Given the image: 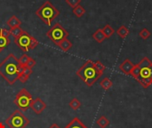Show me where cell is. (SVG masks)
I'll return each mask as SVG.
<instances>
[{"label": "cell", "instance_id": "6da1fadb", "mask_svg": "<svg viewBox=\"0 0 152 128\" xmlns=\"http://www.w3.org/2000/svg\"><path fill=\"white\" fill-rule=\"evenodd\" d=\"M21 73L22 67H20L19 60L13 53H9L0 63V76L9 85H13L19 80V77Z\"/></svg>", "mask_w": 152, "mask_h": 128}, {"label": "cell", "instance_id": "7a4b0ae2", "mask_svg": "<svg viewBox=\"0 0 152 128\" xmlns=\"http://www.w3.org/2000/svg\"><path fill=\"white\" fill-rule=\"evenodd\" d=\"M76 74L89 87L93 86L102 77V74H100L95 69L94 62L91 60L86 61L76 72Z\"/></svg>", "mask_w": 152, "mask_h": 128}, {"label": "cell", "instance_id": "3957f363", "mask_svg": "<svg viewBox=\"0 0 152 128\" xmlns=\"http://www.w3.org/2000/svg\"><path fill=\"white\" fill-rule=\"evenodd\" d=\"M36 14L45 25L50 26L52 21H53L60 15V11L50 1H45L36 11Z\"/></svg>", "mask_w": 152, "mask_h": 128}, {"label": "cell", "instance_id": "277c9868", "mask_svg": "<svg viewBox=\"0 0 152 128\" xmlns=\"http://www.w3.org/2000/svg\"><path fill=\"white\" fill-rule=\"evenodd\" d=\"M138 64L141 70L140 77L136 81L143 88L147 89L152 85V61L148 57H144Z\"/></svg>", "mask_w": 152, "mask_h": 128}, {"label": "cell", "instance_id": "5b68a950", "mask_svg": "<svg viewBox=\"0 0 152 128\" xmlns=\"http://www.w3.org/2000/svg\"><path fill=\"white\" fill-rule=\"evenodd\" d=\"M46 36L56 45H58L61 41L68 38L69 32L61 26V23L55 22L54 25L51 27V29H49V30L46 32Z\"/></svg>", "mask_w": 152, "mask_h": 128}, {"label": "cell", "instance_id": "8992f818", "mask_svg": "<svg viewBox=\"0 0 152 128\" xmlns=\"http://www.w3.org/2000/svg\"><path fill=\"white\" fill-rule=\"evenodd\" d=\"M28 124V118H27L20 110H15L5 120V125L10 128H25Z\"/></svg>", "mask_w": 152, "mask_h": 128}, {"label": "cell", "instance_id": "52a82bcc", "mask_svg": "<svg viewBox=\"0 0 152 128\" xmlns=\"http://www.w3.org/2000/svg\"><path fill=\"white\" fill-rule=\"evenodd\" d=\"M32 101H33L32 95L28 93L27 89L23 88L16 94L13 100V103L21 111H26L28 108H30V104Z\"/></svg>", "mask_w": 152, "mask_h": 128}, {"label": "cell", "instance_id": "ba28073f", "mask_svg": "<svg viewBox=\"0 0 152 128\" xmlns=\"http://www.w3.org/2000/svg\"><path fill=\"white\" fill-rule=\"evenodd\" d=\"M30 35L23 30V32L16 38H14V43L24 52L27 53L29 50V43H30Z\"/></svg>", "mask_w": 152, "mask_h": 128}, {"label": "cell", "instance_id": "9c48e42d", "mask_svg": "<svg viewBox=\"0 0 152 128\" xmlns=\"http://www.w3.org/2000/svg\"><path fill=\"white\" fill-rule=\"evenodd\" d=\"M30 108L36 114L40 115L46 109V104L40 98H36V99H33V101L30 104Z\"/></svg>", "mask_w": 152, "mask_h": 128}, {"label": "cell", "instance_id": "30bf717a", "mask_svg": "<svg viewBox=\"0 0 152 128\" xmlns=\"http://www.w3.org/2000/svg\"><path fill=\"white\" fill-rule=\"evenodd\" d=\"M134 64L129 60V59H126L120 65H119V69L122 71V73H124L125 75H128L130 76V73L134 68Z\"/></svg>", "mask_w": 152, "mask_h": 128}, {"label": "cell", "instance_id": "8fae6325", "mask_svg": "<svg viewBox=\"0 0 152 128\" xmlns=\"http://www.w3.org/2000/svg\"><path fill=\"white\" fill-rule=\"evenodd\" d=\"M65 128H88L87 127H86L82 121L78 118H74L69 124L67 125V127Z\"/></svg>", "mask_w": 152, "mask_h": 128}, {"label": "cell", "instance_id": "7c38bea8", "mask_svg": "<svg viewBox=\"0 0 152 128\" xmlns=\"http://www.w3.org/2000/svg\"><path fill=\"white\" fill-rule=\"evenodd\" d=\"M72 45H72V43H71L68 38H66V39H63L62 41H61L57 46H59L62 51H64V52H68L69 50H70V49H71Z\"/></svg>", "mask_w": 152, "mask_h": 128}, {"label": "cell", "instance_id": "4fadbf2b", "mask_svg": "<svg viewBox=\"0 0 152 128\" xmlns=\"http://www.w3.org/2000/svg\"><path fill=\"white\" fill-rule=\"evenodd\" d=\"M6 24H7L11 29H12V28H16V27L20 26L21 21H20L15 15H12V16L10 17V19L6 21Z\"/></svg>", "mask_w": 152, "mask_h": 128}, {"label": "cell", "instance_id": "5bb4252c", "mask_svg": "<svg viewBox=\"0 0 152 128\" xmlns=\"http://www.w3.org/2000/svg\"><path fill=\"white\" fill-rule=\"evenodd\" d=\"M93 38L96 41V42H98V43H102L106 38H105V36H104V34H103V32H102V29H97L94 34H93Z\"/></svg>", "mask_w": 152, "mask_h": 128}, {"label": "cell", "instance_id": "9a60e30c", "mask_svg": "<svg viewBox=\"0 0 152 128\" xmlns=\"http://www.w3.org/2000/svg\"><path fill=\"white\" fill-rule=\"evenodd\" d=\"M104 36H105V38H110L111 36H113V34L115 33V29L109 24H106L103 29H102Z\"/></svg>", "mask_w": 152, "mask_h": 128}, {"label": "cell", "instance_id": "2e32d148", "mask_svg": "<svg viewBox=\"0 0 152 128\" xmlns=\"http://www.w3.org/2000/svg\"><path fill=\"white\" fill-rule=\"evenodd\" d=\"M100 86H102V88L105 91L110 89L113 86V83L112 81L109 78H104L101 82H100Z\"/></svg>", "mask_w": 152, "mask_h": 128}, {"label": "cell", "instance_id": "e0dca14e", "mask_svg": "<svg viewBox=\"0 0 152 128\" xmlns=\"http://www.w3.org/2000/svg\"><path fill=\"white\" fill-rule=\"evenodd\" d=\"M72 12L76 15V17L81 18L84 14H86V9H85L82 5L78 4V5H77L76 7L73 8Z\"/></svg>", "mask_w": 152, "mask_h": 128}, {"label": "cell", "instance_id": "ac0fdd59", "mask_svg": "<svg viewBox=\"0 0 152 128\" xmlns=\"http://www.w3.org/2000/svg\"><path fill=\"white\" fill-rule=\"evenodd\" d=\"M129 33H130L129 29H128L125 25L120 26V27L118 29V30H117V34H118L121 38H126V37L129 35Z\"/></svg>", "mask_w": 152, "mask_h": 128}, {"label": "cell", "instance_id": "d6986e66", "mask_svg": "<svg viewBox=\"0 0 152 128\" xmlns=\"http://www.w3.org/2000/svg\"><path fill=\"white\" fill-rule=\"evenodd\" d=\"M96 124H97L101 128H106L107 127H109V125H110V120H109L105 116H102V117L96 121Z\"/></svg>", "mask_w": 152, "mask_h": 128}, {"label": "cell", "instance_id": "ffe728a7", "mask_svg": "<svg viewBox=\"0 0 152 128\" xmlns=\"http://www.w3.org/2000/svg\"><path fill=\"white\" fill-rule=\"evenodd\" d=\"M10 35L11 36H12L13 37V38H16V37H18L22 32H23V29L20 28V26H19V27H16V28H12V29H11L10 30Z\"/></svg>", "mask_w": 152, "mask_h": 128}, {"label": "cell", "instance_id": "44dd1931", "mask_svg": "<svg viewBox=\"0 0 152 128\" xmlns=\"http://www.w3.org/2000/svg\"><path fill=\"white\" fill-rule=\"evenodd\" d=\"M140 70H141V69H140L139 64H135L134 66L131 73H130V76H132L135 80H137L139 78V77H140Z\"/></svg>", "mask_w": 152, "mask_h": 128}, {"label": "cell", "instance_id": "7402d4cb", "mask_svg": "<svg viewBox=\"0 0 152 128\" xmlns=\"http://www.w3.org/2000/svg\"><path fill=\"white\" fill-rule=\"evenodd\" d=\"M69 107L73 110H77L80 107H81V102L77 99V98H74L72 99L70 102H69Z\"/></svg>", "mask_w": 152, "mask_h": 128}, {"label": "cell", "instance_id": "603a6c76", "mask_svg": "<svg viewBox=\"0 0 152 128\" xmlns=\"http://www.w3.org/2000/svg\"><path fill=\"white\" fill-rule=\"evenodd\" d=\"M94 67H95V69H97V71L100 73V74H103V72L105 71V69H106V67L100 61H96L95 62H94Z\"/></svg>", "mask_w": 152, "mask_h": 128}, {"label": "cell", "instance_id": "cb8c5ba5", "mask_svg": "<svg viewBox=\"0 0 152 128\" xmlns=\"http://www.w3.org/2000/svg\"><path fill=\"white\" fill-rule=\"evenodd\" d=\"M139 36H140L142 39L146 40V39H148V38L151 36V31H150L148 29H142L139 32Z\"/></svg>", "mask_w": 152, "mask_h": 128}, {"label": "cell", "instance_id": "d4e9b609", "mask_svg": "<svg viewBox=\"0 0 152 128\" xmlns=\"http://www.w3.org/2000/svg\"><path fill=\"white\" fill-rule=\"evenodd\" d=\"M28 59H29V56H28V54L24 53L23 55H21V57H20V59H18V60H19V62H20V67H25V66L27 65V63H28Z\"/></svg>", "mask_w": 152, "mask_h": 128}, {"label": "cell", "instance_id": "484cf974", "mask_svg": "<svg viewBox=\"0 0 152 128\" xmlns=\"http://www.w3.org/2000/svg\"><path fill=\"white\" fill-rule=\"evenodd\" d=\"M10 43H11V41H10L9 38H6V37H4L0 36V48L1 49H4V47L9 45Z\"/></svg>", "mask_w": 152, "mask_h": 128}, {"label": "cell", "instance_id": "4316f807", "mask_svg": "<svg viewBox=\"0 0 152 128\" xmlns=\"http://www.w3.org/2000/svg\"><path fill=\"white\" fill-rule=\"evenodd\" d=\"M38 45V41L34 37H30V43H29V49H34Z\"/></svg>", "mask_w": 152, "mask_h": 128}, {"label": "cell", "instance_id": "83f0119b", "mask_svg": "<svg viewBox=\"0 0 152 128\" xmlns=\"http://www.w3.org/2000/svg\"><path fill=\"white\" fill-rule=\"evenodd\" d=\"M65 1H66V3H67L70 7H72V8H74V7H76L77 5L80 4V3H81V0H65Z\"/></svg>", "mask_w": 152, "mask_h": 128}, {"label": "cell", "instance_id": "f1b7e54d", "mask_svg": "<svg viewBox=\"0 0 152 128\" xmlns=\"http://www.w3.org/2000/svg\"><path fill=\"white\" fill-rule=\"evenodd\" d=\"M0 36H2L4 37H6V38H9V36H11L10 31L5 29H0Z\"/></svg>", "mask_w": 152, "mask_h": 128}, {"label": "cell", "instance_id": "f546056e", "mask_svg": "<svg viewBox=\"0 0 152 128\" xmlns=\"http://www.w3.org/2000/svg\"><path fill=\"white\" fill-rule=\"evenodd\" d=\"M36 64H37L36 61H35L34 59H32V58L29 57V59H28V63H27V65H26L25 67H28V68H29V69H32Z\"/></svg>", "mask_w": 152, "mask_h": 128}, {"label": "cell", "instance_id": "4dcf8cb0", "mask_svg": "<svg viewBox=\"0 0 152 128\" xmlns=\"http://www.w3.org/2000/svg\"><path fill=\"white\" fill-rule=\"evenodd\" d=\"M22 73L29 77L33 73V70H32V69H29L28 67H22Z\"/></svg>", "mask_w": 152, "mask_h": 128}, {"label": "cell", "instance_id": "1f68e13d", "mask_svg": "<svg viewBox=\"0 0 152 128\" xmlns=\"http://www.w3.org/2000/svg\"><path fill=\"white\" fill-rule=\"evenodd\" d=\"M28 78H29V77L27 76V75H25V74H23V73H21V74L20 75V77H19V80H20V82H21V83H26V82L28 81Z\"/></svg>", "mask_w": 152, "mask_h": 128}, {"label": "cell", "instance_id": "d6a6232c", "mask_svg": "<svg viewBox=\"0 0 152 128\" xmlns=\"http://www.w3.org/2000/svg\"><path fill=\"white\" fill-rule=\"evenodd\" d=\"M0 128H5V125L2 122H0Z\"/></svg>", "mask_w": 152, "mask_h": 128}, {"label": "cell", "instance_id": "836d02e7", "mask_svg": "<svg viewBox=\"0 0 152 128\" xmlns=\"http://www.w3.org/2000/svg\"><path fill=\"white\" fill-rule=\"evenodd\" d=\"M2 50H3V49H1V48H0V53L2 52Z\"/></svg>", "mask_w": 152, "mask_h": 128}]
</instances>
